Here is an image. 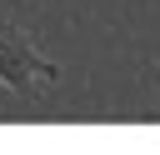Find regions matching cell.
<instances>
[{
  "instance_id": "6da1fadb",
  "label": "cell",
  "mask_w": 160,
  "mask_h": 155,
  "mask_svg": "<svg viewBox=\"0 0 160 155\" xmlns=\"http://www.w3.org/2000/svg\"><path fill=\"white\" fill-rule=\"evenodd\" d=\"M55 75H60L55 60H45L30 45L25 30H15V25L0 20V85L15 90V95H40V85H50Z\"/></svg>"
}]
</instances>
